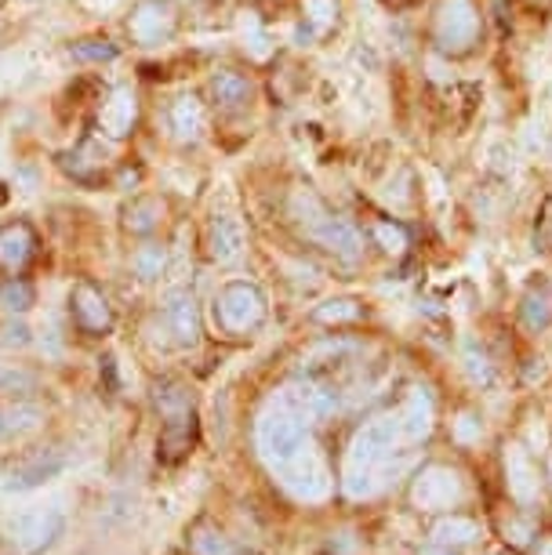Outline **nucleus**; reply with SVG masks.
<instances>
[{
	"label": "nucleus",
	"mask_w": 552,
	"mask_h": 555,
	"mask_svg": "<svg viewBox=\"0 0 552 555\" xmlns=\"http://www.w3.org/2000/svg\"><path fill=\"white\" fill-rule=\"evenodd\" d=\"M182 8L175 0H134L124 18L128 40L134 48H161L179 34Z\"/></svg>",
	"instance_id": "f257e3e1"
},
{
	"label": "nucleus",
	"mask_w": 552,
	"mask_h": 555,
	"mask_svg": "<svg viewBox=\"0 0 552 555\" xmlns=\"http://www.w3.org/2000/svg\"><path fill=\"white\" fill-rule=\"evenodd\" d=\"M476 37H480V15H476L473 0H444L436 8L433 40L440 51H447V55H465L476 44Z\"/></svg>",
	"instance_id": "f03ea898"
},
{
	"label": "nucleus",
	"mask_w": 552,
	"mask_h": 555,
	"mask_svg": "<svg viewBox=\"0 0 552 555\" xmlns=\"http://www.w3.org/2000/svg\"><path fill=\"white\" fill-rule=\"evenodd\" d=\"M262 317H266V298L258 295L255 284H229L215 298V320L233 334L255 331Z\"/></svg>",
	"instance_id": "7ed1b4c3"
},
{
	"label": "nucleus",
	"mask_w": 552,
	"mask_h": 555,
	"mask_svg": "<svg viewBox=\"0 0 552 555\" xmlns=\"http://www.w3.org/2000/svg\"><path fill=\"white\" fill-rule=\"evenodd\" d=\"M95 128L102 139H110V142L131 139L134 128H139V95H134L131 83H117V88L99 102Z\"/></svg>",
	"instance_id": "20e7f679"
},
{
	"label": "nucleus",
	"mask_w": 552,
	"mask_h": 555,
	"mask_svg": "<svg viewBox=\"0 0 552 555\" xmlns=\"http://www.w3.org/2000/svg\"><path fill=\"white\" fill-rule=\"evenodd\" d=\"M59 167H62V175L73 178L77 185L95 190V185H102L110 178V153L95 134H85L73 150L59 153Z\"/></svg>",
	"instance_id": "39448f33"
},
{
	"label": "nucleus",
	"mask_w": 552,
	"mask_h": 555,
	"mask_svg": "<svg viewBox=\"0 0 552 555\" xmlns=\"http://www.w3.org/2000/svg\"><path fill=\"white\" fill-rule=\"evenodd\" d=\"M37 229L29 222H4L0 225V272L4 276H23L37 258Z\"/></svg>",
	"instance_id": "423d86ee"
},
{
	"label": "nucleus",
	"mask_w": 552,
	"mask_h": 555,
	"mask_svg": "<svg viewBox=\"0 0 552 555\" xmlns=\"http://www.w3.org/2000/svg\"><path fill=\"white\" fill-rule=\"evenodd\" d=\"M69 312L85 334H106L113 327V306L91 280H80L69 295Z\"/></svg>",
	"instance_id": "0eeeda50"
},
{
	"label": "nucleus",
	"mask_w": 552,
	"mask_h": 555,
	"mask_svg": "<svg viewBox=\"0 0 552 555\" xmlns=\"http://www.w3.org/2000/svg\"><path fill=\"white\" fill-rule=\"evenodd\" d=\"M164 218H168V201L156 193H139L120 207V225L128 236H142V240L156 236L164 225Z\"/></svg>",
	"instance_id": "6e6552de"
},
{
	"label": "nucleus",
	"mask_w": 552,
	"mask_h": 555,
	"mask_svg": "<svg viewBox=\"0 0 552 555\" xmlns=\"http://www.w3.org/2000/svg\"><path fill=\"white\" fill-rule=\"evenodd\" d=\"M207 95H211V106L218 113H244L255 99V83L241 69H218L207 80Z\"/></svg>",
	"instance_id": "1a4fd4ad"
},
{
	"label": "nucleus",
	"mask_w": 552,
	"mask_h": 555,
	"mask_svg": "<svg viewBox=\"0 0 552 555\" xmlns=\"http://www.w3.org/2000/svg\"><path fill=\"white\" fill-rule=\"evenodd\" d=\"M306 233L317 240L320 247H328V250H335V255H346L352 258L360 250V236H357V229H352L349 222H342L338 215H328L324 207L317 204V215H312V222L306 225Z\"/></svg>",
	"instance_id": "9d476101"
},
{
	"label": "nucleus",
	"mask_w": 552,
	"mask_h": 555,
	"mask_svg": "<svg viewBox=\"0 0 552 555\" xmlns=\"http://www.w3.org/2000/svg\"><path fill=\"white\" fill-rule=\"evenodd\" d=\"M204 128H207V109L193 91H185V95H179L168 106V131L175 142H182V145L201 142Z\"/></svg>",
	"instance_id": "9b49d317"
},
{
	"label": "nucleus",
	"mask_w": 552,
	"mask_h": 555,
	"mask_svg": "<svg viewBox=\"0 0 552 555\" xmlns=\"http://www.w3.org/2000/svg\"><path fill=\"white\" fill-rule=\"evenodd\" d=\"M207 250L215 261H236L244 255V225L233 215H211L207 222Z\"/></svg>",
	"instance_id": "f8f14e48"
},
{
	"label": "nucleus",
	"mask_w": 552,
	"mask_h": 555,
	"mask_svg": "<svg viewBox=\"0 0 552 555\" xmlns=\"http://www.w3.org/2000/svg\"><path fill=\"white\" fill-rule=\"evenodd\" d=\"M168 320H171V331L175 338H179L182 345H193L196 341V306H193V295H185V291H179V295L168 298Z\"/></svg>",
	"instance_id": "ddd939ff"
},
{
	"label": "nucleus",
	"mask_w": 552,
	"mask_h": 555,
	"mask_svg": "<svg viewBox=\"0 0 552 555\" xmlns=\"http://www.w3.org/2000/svg\"><path fill=\"white\" fill-rule=\"evenodd\" d=\"M117 55H120V44H113L110 37H88L69 48V59L85 62V66H102V62H113Z\"/></svg>",
	"instance_id": "4468645a"
},
{
	"label": "nucleus",
	"mask_w": 552,
	"mask_h": 555,
	"mask_svg": "<svg viewBox=\"0 0 552 555\" xmlns=\"http://www.w3.org/2000/svg\"><path fill=\"white\" fill-rule=\"evenodd\" d=\"M301 18L317 37L338 26V0H301Z\"/></svg>",
	"instance_id": "2eb2a0df"
},
{
	"label": "nucleus",
	"mask_w": 552,
	"mask_h": 555,
	"mask_svg": "<svg viewBox=\"0 0 552 555\" xmlns=\"http://www.w3.org/2000/svg\"><path fill=\"white\" fill-rule=\"evenodd\" d=\"M29 306H34V287H29L23 276H8L4 284H0V309L26 312Z\"/></svg>",
	"instance_id": "dca6fc26"
},
{
	"label": "nucleus",
	"mask_w": 552,
	"mask_h": 555,
	"mask_svg": "<svg viewBox=\"0 0 552 555\" xmlns=\"http://www.w3.org/2000/svg\"><path fill=\"white\" fill-rule=\"evenodd\" d=\"M131 266L142 280H156L164 272V244H142L134 250Z\"/></svg>",
	"instance_id": "f3484780"
},
{
	"label": "nucleus",
	"mask_w": 552,
	"mask_h": 555,
	"mask_svg": "<svg viewBox=\"0 0 552 555\" xmlns=\"http://www.w3.org/2000/svg\"><path fill=\"white\" fill-rule=\"evenodd\" d=\"M34 417H40L34 406H4L0 411V433H12V428H26V425H34Z\"/></svg>",
	"instance_id": "a211bd4d"
},
{
	"label": "nucleus",
	"mask_w": 552,
	"mask_h": 555,
	"mask_svg": "<svg viewBox=\"0 0 552 555\" xmlns=\"http://www.w3.org/2000/svg\"><path fill=\"white\" fill-rule=\"evenodd\" d=\"M34 378L26 371H12V366H0V392H18V389H29Z\"/></svg>",
	"instance_id": "6ab92c4d"
},
{
	"label": "nucleus",
	"mask_w": 552,
	"mask_h": 555,
	"mask_svg": "<svg viewBox=\"0 0 552 555\" xmlns=\"http://www.w3.org/2000/svg\"><path fill=\"white\" fill-rule=\"evenodd\" d=\"M385 4L397 8V12H400V8H411V4H419V0H385Z\"/></svg>",
	"instance_id": "aec40b11"
}]
</instances>
